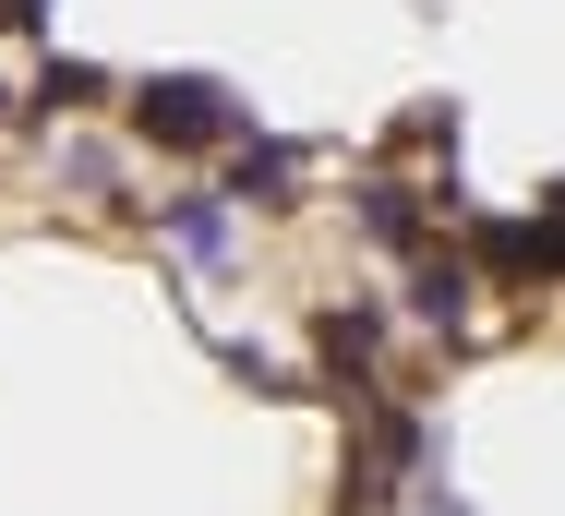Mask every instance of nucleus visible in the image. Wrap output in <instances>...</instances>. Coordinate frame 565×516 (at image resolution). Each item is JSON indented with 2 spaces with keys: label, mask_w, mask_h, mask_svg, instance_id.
<instances>
[{
  "label": "nucleus",
  "mask_w": 565,
  "mask_h": 516,
  "mask_svg": "<svg viewBox=\"0 0 565 516\" xmlns=\"http://www.w3.org/2000/svg\"><path fill=\"white\" fill-rule=\"evenodd\" d=\"M241 120H253V108L228 97L217 73H145V85H132V132H145V144H228Z\"/></svg>",
  "instance_id": "1"
},
{
  "label": "nucleus",
  "mask_w": 565,
  "mask_h": 516,
  "mask_svg": "<svg viewBox=\"0 0 565 516\" xmlns=\"http://www.w3.org/2000/svg\"><path fill=\"white\" fill-rule=\"evenodd\" d=\"M169 240H181L193 265H217V252H228V216H217V193H181V205H169Z\"/></svg>",
  "instance_id": "2"
},
{
  "label": "nucleus",
  "mask_w": 565,
  "mask_h": 516,
  "mask_svg": "<svg viewBox=\"0 0 565 516\" xmlns=\"http://www.w3.org/2000/svg\"><path fill=\"white\" fill-rule=\"evenodd\" d=\"M361 228H373L385 252H409V240H422V205H409L397 181H373V193H361Z\"/></svg>",
  "instance_id": "3"
},
{
  "label": "nucleus",
  "mask_w": 565,
  "mask_h": 516,
  "mask_svg": "<svg viewBox=\"0 0 565 516\" xmlns=\"http://www.w3.org/2000/svg\"><path fill=\"white\" fill-rule=\"evenodd\" d=\"M422 324H469V265H422Z\"/></svg>",
  "instance_id": "4"
},
{
  "label": "nucleus",
  "mask_w": 565,
  "mask_h": 516,
  "mask_svg": "<svg viewBox=\"0 0 565 516\" xmlns=\"http://www.w3.org/2000/svg\"><path fill=\"white\" fill-rule=\"evenodd\" d=\"M97 85H109V73H85V61H49V73H36V108H85Z\"/></svg>",
  "instance_id": "5"
},
{
  "label": "nucleus",
  "mask_w": 565,
  "mask_h": 516,
  "mask_svg": "<svg viewBox=\"0 0 565 516\" xmlns=\"http://www.w3.org/2000/svg\"><path fill=\"white\" fill-rule=\"evenodd\" d=\"M241 193H265V205H277V193H289V157H277V144H241Z\"/></svg>",
  "instance_id": "6"
},
{
  "label": "nucleus",
  "mask_w": 565,
  "mask_h": 516,
  "mask_svg": "<svg viewBox=\"0 0 565 516\" xmlns=\"http://www.w3.org/2000/svg\"><path fill=\"white\" fill-rule=\"evenodd\" d=\"M24 24H36V0H0V36H24Z\"/></svg>",
  "instance_id": "7"
}]
</instances>
